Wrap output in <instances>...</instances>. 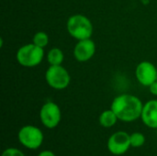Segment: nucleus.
<instances>
[{"mask_svg":"<svg viewBox=\"0 0 157 156\" xmlns=\"http://www.w3.org/2000/svg\"><path fill=\"white\" fill-rule=\"evenodd\" d=\"M2 156H25V154L17 148H7L3 153Z\"/></svg>","mask_w":157,"mask_h":156,"instance_id":"15","label":"nucleus"},{"mask_svg":"<svg viewBox=\"0 0 157 156\" xmlns=\"http://www.w3.org/2000/svg\"><path fill=\"white\" fill-rule=\"evenodd\" d=\"M145 143V137L141 132H133L131 134V145L133 148L142 147Z\"/></svg>","mask_w":157,"mask_h":156,"instance_id":"14","label":"nucleus"},{"mask_svg":"<svg viewBox=\"0 0 157 156\" xmlns=\"http://www.w3.org/2000/svg\"><path fill=\"white\" fill-rule=\"evenodd\" d=\"M156 131H157V129H156Z\"/></svg>","mask_w":157,"mask_h":156,"instance_id":"19","label":"nucleus"},{"mask_svg":"<svg viewBox=\"0 0 157 156\" xmlns=\"http://www.w3.org/2000/svg\"><path fill=\"white\" fill-rule=\"evenodd\" d=\"M17 139L25 148L36 150L41 146L44 140V135L38 127L27 125L19 130L17 133Z\"/></svg>","mask_w":157,"mask_h":156,"instance_id":"4","label":"nucleus"},{"mask_svg":"<svg viewBox=\"0 0 157 156\" xmlns=\"http://www.w3.org/2000/svg\"><path fill=\"white\" fill-rule=\"evenodd\" d=\"M38 156H56L54 154V153L53 152H52V151H49V150H46V151H43V152H41V153H40Z\"/></svg>","mask_w":157,"mask_h":156,"instance_id":"17","label":"nucleus"},{"mask_svg":"<svg viewBox=\"0 0 157 156\" xmlns=\"http://www.w3.org/2000/svg\"><path fill=\"white\" fill-rule=\"evenodd\" d=\"M96 52V44L90 39L81 40L77 42L74 49L75 58L81 63L90 60Z\"/></svg>","mask_w":157,"mask_h":156,"instance_id":"9","label":"nucleus"},{"mask_svg":"<svg viewBox=\"0 0 157 156\" xmlns=\"http://www.w3.org/2000/svg\"><path fill=\"white\" fill-rule=\"evenodd\" d=\"M119 120L115 112L110 108L103 111L99 116V124L104 128L113 127Z\"/></svg>","mask_w":157,"mask_h":156,"instance_id":"11","label":"nucleus"},{"mask_svg":"<svg viewBox=\"0 0 157 156\" xmlns=\"http://www.w3.org/2000/svg\"><path fill=\"white\" fill-rule=\"evenodd\" d=\"M64 55L62 50L58 48H53L50 50V51L47 54V60L50 65H61L63 62Z\"/></svg>","mask_w":157,"mask_h":156,"instance_id":"12","label":"nucleus"},{"mask_svg":"<svg viewBox=\"0 0 157 156\" xmlns=\"http://www.w3.org/2000/svg\"><path fill=\"white\" fill-rule=\"evenodd\" d=\"M108 150L114 155H122L128 152L131 145V135L125 131H117L108 140Z\"/></svg>","mask_w":157,"mask_h":156,"instance_id":"7","label":"nucleus"},{"mask_svg":"<svg viewBox=\"0 0 157 156\" xmlns=\"http://www.w3.org/2000/svg\"><path fill=\"white\" fill-rule=\"evenodd\" d=\"M141 119L145 126L157 129V100H150L144 105Z\"/></svg>","mask_w":157,"mask_h":156,"instance_id":"10","label":"nucleus"},{"mask_svg":"<svg viewBox=\"0 0 157 156\" xmlns=\"http://www.w3.org/2000/svg\"><path fill=\"white\" fill-rule=\"evenodd\" d=\"M143 108L140 98L133 95L123 94L114 98L110 108L115 112L119 120L132 122L141 118Z\"/></svg>","mask_w":157,"mask_h":156,"instance_id":"1","label":"nucleus"},{"mask_svg":"<svg viewBox=\"0 0 157 156\" xmlns=\"http://www.w3.org/2000/svg\"><path fill=\"white\" fill-rule=\"evenodd\" d=\"M149 88H150V92H151L153 95L157 96V81L154 82V83L149 86Z\"/></svg>","mask_w":157,"mask_h":156,"instance_id":"16","label":"nucleus"},{"mask_svg":"<svg viewBox=\"0 0 157 156\" xmlns=\"http://www.w3.org/2000/svg\"><path fill=\"white\" fill-rule=\"evenodd\" d=\"M66 28L69 34L78 40L90 39L93 34V25L86 16L77 14L70 17L66 23Z\"/></svg>","mask_w":157,"mask_h":156,"instance_id":"2","label":"nucleus"},{"mask_svg":"<svg viewBox=\"0 0 157 156\" xmlns=\"http://www.w3.org/2000/svg\"><path fill=\"white\" fill-rule=\"evenodd\" d=\"M45 79L51 87L57 90L66 88L71 81L68 71L62 65H51L46 71Z\"/></svg>","mask_w":157,"mask_h":156,"instance_id":"5","label":"nucleus"},{"mask_svg":"<svg viewBox=\"0 0 157 156\" xmlns=\"http://www.w3.org/2000/svg\"><path fill=\"white\" fill-rule=\"evenodd\" d=\"M33 43L40 48H44L49 43V37L45 32L39 31L33 37Z\"/></svg>","mask_w":157,"mask_h":156,"instance_id":"13","label":"nucleus"},{"mask_svg":"<svg viewBox=\"0 0 157 156\" xmlns=\"http://www.w3.org/2000/svg\"><path fill=\"white\" fill-rule=\"evenodd\" d=\"M135 75L141 85L144 86H150L154 82L156 81V67L152 63L144 61L137 65Z\"/></svg>","mask_w":157,"mask_h":156,"instance_id":"8","label":"nucleus"},{"mask_svg":"<svg viewBox=\"0 0 157 156\" xmlns=\"http://www.w3.org/2000/svg\"><path fill=\"white\" fill-rule=\"evenodd\" d=\"M40 119L44 127L48 129L56 128L62 119V113L59 106L54 102L45 103L40 108Z\"/></svg>","mask_w":157,"mask_h":156,"instance_id":"6","label":"nucleus"},{"mask_svg":"<svg viewBox=\"0 0 157 156\" xmlns=\"http://www.w3.org/2000/svg\"><path fill=\"white\" fill-rule=\"evenodd\" d=\"M43 48L34 43L26 44L20 47L17 52V60L24 67H34L39 65L43 60Z\"/></svg>","mask_w":157,"mask_h":156,"instance_id":"3","label":"nucleus"},{"mask_svg":"<svg viewBox=\"0 0 157 156\" xmlns=\"http://www.w3.org/2000/svg\"><path fill=\"white\" fill-rule=\"evenodd\" d=\"M156 81H157V77H156Z\"/></svg>","mask_w":157,"mask_h":156,"instance_id":"18","label":"nucleus"}]
</instances>
